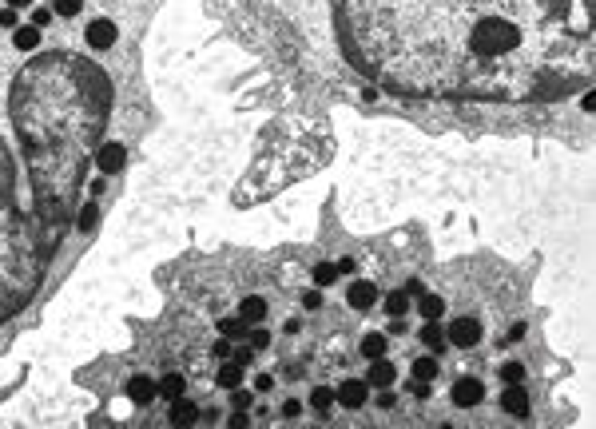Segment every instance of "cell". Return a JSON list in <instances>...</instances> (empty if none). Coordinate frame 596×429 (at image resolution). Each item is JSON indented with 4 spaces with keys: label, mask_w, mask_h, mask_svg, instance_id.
<instances>
[{
    "label": "cell",
    "mask_w": 596,
    "mask_h": 429,
    "mask_svg": "<svg viewBox=\"0 0 596 429\" xmlns=\"http://www.w3.org/2000/svg\"><path fill=\"white\" fill-rule=\"evenodd\" d=\"M445 342L457 346V350H473V346L481 342V322L469 318V314L453 318V322H450V330H445Z\"/></svg>",
    "instance_id": "cell-1"
},
{
    "label": "cell",
    "mask_w": 596,
    "mask_h": 429,
    "mask_svg": "<svg viewBox=\"0 0 596 429\" xmlns=\"http://www.w3.org/2000/svg\"><path fill=\"white\" fill-rule=\"evenodd\" d=\"M84 40H88V48L108 52L111 44L120 40V28H116V20H108V16H99V20H92V24L84 28Z\"/></svg>",
    "instance_id": "cell-2"
},
{
    "label": "cell",
    "mask_w": 596,
    "mask_h": 429,
    "mask_svg": "<svg viewBox=\"0 0 596 429\" xmlns=\"http://www.w3.org/2000/svg\"><path fill=\"white\" fill-rule=\"evenodd\" d=\"M450 398H453L457 409H473V405H481V398H485V386L477 378H462V381H453Z\"/></svg>",
    "instance_id": "cell-3"
},
{
    "label": "cell",
    "mask_w": 596,
    "mask_h": 429,
    "mask_svg": "<svg viewBox=\"0 0 596 429\" xmlns=\"http://www.w3.org/2000/svg\"><path fill=\"white\" fill-rule=\"evenodd\" d=\"M123 163H127V148H123L120 139H111V143H104V148L96 151V167H99L104 175L123 171Z\"/></svg>",
    "instance_id": "cell-4"
},
{
    "label": "cell",
    "mask_w": 596,
    "mask_h": 429,
    "mask_svg": "<svg viewBox=\"0 0 596 429\" xmlns=\"http://www.w3.org/2000/svg\"><path fill=\"white\" fill-rule=\"evenodd\" d=\"M334 398H338L346 409H362L366 398H370V381H366V378H346V381L338 386V393H334Z\"/></svg>",
    "instance_id": "cell-5"
},
{
    "label": "cell",
    "mask_w": 596,
    "mask_h": 429,
    "mask_svg": "<svg viewBox=\"0 0 596 429\" xmlns=\"http://www.w3.org/2000/svg\"><path fill=\"white\" fill-rule=\"evenodd\" d=\"M501 409L513 414V417H529L533 402H529V393H525L521 381H509V386H505V393H501Z\"/></svg>",
    "instance_id": "cell-6"
},
{
    "label": "cell",
    "mask_w": 596,
    "mask_h": 429,
    "mask_svg": "<svg viewBox=\"0 0 596 429\" xmlns=\"http://www.w3.org/2000/svg\"><path fill=\"white\" fill-rule=\"evenodd\" d=\"M346 302H350L354 310H374V302H377V286L374 282H350L346 286Z\"/></svg>",
    "instance_id": "cell-7"
},
{
    "label": "cell",
    "mask_w": 596,
    "mask_h": 429,
    "mask_svg": "<svg viewBox=\"0 0 596 429\" xmlns=\"http://www.w3.org/2000/svg\"><path fill=\"white\" fill-rule=\"evenodd\" d=\"M127 398H132L135 405H151L159 398V381H151L147 374H135V378L127 381Z\"/></svg>",
    "instance_id": "cell-8"
},
{
    "label": "cell",
    "mask_w": 596,
    "mask_h": 429,
    "mask_svg": "<svg viewBox=\"0 0 596 429\" xmlns=\"http://www.w3.org/2000/svg\"><path fill=\"white\" fill-rule=\"evenodd\" d=\"M366 381H370V386H377V390H389V386L398 381V370H394V362H389V358H374V362H370V374H366Z\"/></svg>",
    "instance_id": "cell-9"
},
{
    "label": "cell",
    "mask_w": 596,
    "mask_h": 429,
    "mask_svg": "<svg viewBox=\"0 0 596 429\" xmlns=\"http://www.w3.org/2000/svg\"><path fill=\"white\" fill-rule=\"evenodd\" d=\"M40 40H44V28H36V24L13 28V48H16V52H36Z\"/></svg>",
    "instance_id": "cell-10"
},
{
    "label": "cell",
    "mask_w": 596,
    "mask_h": 429,
    "mask_svg": "<svg viewBox=\"0 0 596 429\" xmlns=\"http://www.w3.org/2000/svg\"><path fill=\"white\" fill-rule=\"evenodd\" d=\"M239 318H243L247 326H258V322L267 318V298H263V295H247L243 302H239Z\"/></svg>",
    "instance_id": "cell-11"
},
{
    "label": "cell",
    "mask_w": 596,
    "mask_h": 429,
    "mask_svg": "<svg viewBox=\"0 0 596 429\" xmlns=\"http://www.w3.org/2000/svg\"><path fill=\"white\" fill-rule=\"evenodd\" d=\"M195 417H199L195 402H187V398H175V402H171V414H167V421H171V426H191Z\"/></svg>",
    "instance_id": "cell-12"
},
{
    "label": "cell",
    "mask_w": 596,
    "mask_h": 429,
    "mask_svg": "<svg viewBox=\"0 0 596 429\" xmlns=\"http://www.w3.org/2000/svg\"><path fill=\"white\" fill-rule=\"evenodd\" d=\"M422 346L445 350V326H441V318H426V326H422Z\"/></svg>",
    "instance_id": "cell-13"
},
{
    "label": "cell",
    "mask_w": 596,
    "mask_h": 429,
    "mask_svg": "<svg viewBox=\"0 0 596 429\" xmlns=\"http://www.w3.org/2000/svg\"><path fill=\"white\" fill-rule=\"evenodd\" d=\"M438 374H441V366H438V358L434 354L414 358V366H410V378H422V381H434Z\"/></svg>",
    "instance_id": "cell-14"
},
{
    "label": "cell",
    "mask_w": 596,
    "mask_h": 429,
    "mask_svg": "<svg viewBox=\"0 0 596 429\" xmlns=\"http://www.w3.org/2000/svg\"><path fill=\"white\" fill-rule=\"evenodd\" d=\"M386 350H389V338L382 330H374V334H366L362 338V354L374 362V358H386Z\"/></svg>",
    "instance_id": "cell-15"
},
{
    "label": "cell",
    "mask_w": 596,
    "mask_h": 429,
    "mask_svg": "<svg viewBox=\"0 0 596 429\" xmlns=\"http://www.w3.org/2000/svg\"><path fill=\"white\" fill-rule=\"evenodd\" d=\"M410 302H414V298L406 295V290H389L386 295V314L389 318H406V314H410Z\"/></svg>",
    "instance_id": "cell-16"
},
{
    "label": "cell",
    "mask_w": 596,
    "mask_h": 429,
    "mask_svg": "<svg viewBox=\"0 0 596 429\" xmlns=\"http://www.w3.org/2000/svg\"><path fill=\"white\" fill-rule=\"evenodd\" d=\"M417 310H422V318H441V314H445V298L441 295H422L417 298Z\"/></svg>",
    "instance_id": "cell-17"
},
{
    "label": "cell",
    "mask_w": 596,
    "mask_h": 429,
    "mask_svg": "<svg viewBox=\"0 0 596 429\" xmlns=\"http://www.w3.org/2000/svg\"><path fill=\"white\" fill-rule=\"evenodd\" d=\"M96 223H99V207H96V199H88L84 207H80V219H76V227L84 234H92L96 231Z\"/></svg>",
    "instance_id": "cell-18"
},
{
    "label": "cell",
    "mask_w": 596,
    "mask_h": 429,
    "mask_svg": "<svg viewBox=\"0 0 596 429\" xmlns=\"http://www.w3.org/2000/svg\"><path fill=\"white\" fill-rule=\"evenodd\" d=\"M215 386H223V390L243 386V366H239V362H231V366H219V378H215Z\"/></svg>",
    "instance_id": "cell-19"
},
{
    "label": "cell",
    "mask_w": 596,
    "mask_h": 429,
    "mask_svg": "<svg viewBox=\"0 0 596 429\" xmlns=\"http://www.w3.org/2000/svg\"><path fill=\"white\" fill-rule=\"evenodd\" d=\"M159 393H163V398H171V402H175V398H183V393H187V378H183V374H167V378L159 381Z\"/></svg>",
    "instance_id": "cell-20"
},
{
    "label": "cell",
    "mask_w": 596,
    "mask_h": 429,
    "mask_svg": "<svg viewBox=\"0 0 596 429\" xmlns=\"http://www.w3.org/2000/svg\"><path fill=\"white\" fill-rule=\"evenodd\" d=\"M219 334L223 338H247V322L243 318H219Z\"/></svg>",
    "instance_id": "cell-21"
},
{
    "label": "cell",
    "mask_w": 596,
    "mask_h": 429,
    "mask_svg": "<svg viewBox=\"0 0 596 429\" xmlns=\"http://www.w3.org/2000/svg\"><path fill=\"white\" fill-rule=\"evenodd\" d=\"M80 8H84V0H52V13L64 16V20H72V16H80Z\"/></svg>",
    "instance_id": "cell-22"
},
{
    "label": "cell",
    "mask_w": 596,
    "mask_h": 429,
    "mask_svg": "<svg viewBox=\"0 0 596 429\" xmlns=\"http://www.w3.org/2000/svg\"><path fill=\"white\" fill-rule=\"evenodd\" d=\"M334 279H338V267H334V262H318V267H314V282H318V286H334Z\"/></svg>",
    "instance_id": "cell-23"
},
{
    "label": "cell",
    "mask_w": 596,
    "mask_h": 429,
    "mask_svg": "<svg viewBox=\"0 0 596 429\" xmlns=\"http://www.w3.org/2000/svg\"><path fill=\"white\" fill-rule=\"evenodd\" d=\"M310 405H314V409H318V414H326V409H330V405H334V393H330V390H326V386H318V390H314V393H310Z\"/></svg>",
    "instance_id": "cell-24"
},
{
    "label": "cell",
    "mask_w": 596,
    "mask_h": 429,
    "mask_svg": "<svg viewBox=\"0 0 596 429\" xmlns=\"http://www.w3.org/2000/svg\"><path fill=\"white\" fill-rule=\"evenodd\" d=\"M251 402H255V393H251V390H243V386H235V390H231V405H235V409H247Z\"/></svg>",
    "instance_id": "cell-25"
},
{
    "label": "cell",
    "mask_w": 596,
    "mask_h": 429,
    "mask_svg": "<svg viewBox=\"0 0 596 429\" xmlns=\"http://www.w3.org/2000/svg\"><path fill=\"white\" fill-rule=\"evenodd\" d=\"M52 16H56L52 8H44V4H32V24H36V28H48Z\"/></svg>",
    "instance_id": "cell-26"
},
{
    "label": "cell",
    "mask_w": 596,
    "mask_h": 429,
    "mask_svg": "<svg viewBox=\"0 0 596 429\" xmlns=\"http://www.w3.org/2000/svg\"><path fill=\"white\" fill-rule=\"evenodd\" d=\"M501 378L505 381H525V366L521 362H505V366H501Z\"/></svg>",
    "instance_id": "cell-27"
},
{
    "label": "cell",
    "mask_w": 596,
    "mask_h": 429,
    "mask_svg": "<svg viewBox=\"0 0 596 429\" xmlns=\"http://www.w3.org/2000/svg\"><path fill=\"white\" fill-rule=\"evenodd\" d=\"M247 338H251V350H255V354L270 346V334L267 330H247Z\"/></svg>",
    "instance_id": "cell-28"
},
{
    "label": "cell",
    "mask_w": 596,
    "mask_h": 429,
    "mask_svg": "<svg viewBox=\"0 0 596 429\" xmlns=\"http://www.w3.org/2000/svg\"><path fill=\"white\" fill-rule=\"evenodd\" d=\"M303 310H322V286H318V290H306V295H303Z\"/></svg>",
    "instance_id": "cell-29"
},
{
    "label": "cell",
    "mask_w": 596,
    "mask_h": 429,
    "mask_svg": "<svg viewBox=\"0 0 596 429\" xmlns=\"http://www.w3.org/2000/svg\"><path fill=\"white\" fill-rule=\"evenodd\" d=\"M0 28H20V16H16V8H0Z\"/></svg>",
    "instance_id": "cell-30"
},
{
    "label": "cell",
    "mask_w": 596,
    "mask_h": 429,
    "mask_svg": "<svg viewBox=\"0 0 596 429\" xmlns=\"http://www.w3.org/2000/svg\"><path fill=\"white\" fill-rule=\"evenodd\" d=\"M406 390H410V393H417V398H426V393H429V386H426V381H422V378H410V381H406Z\"/></svg>",
    "instance_id": "cell-31"
},
{
    "label": "cell",
    "mask_w": 596,
    "mask_h": 429,
    "mask_svg": "<svg viewBox=\"0 0 596 429\" xmlns=\"http://www.w3.org/2000/svg\"><path fill=\"white\" fill-rule=\"evenodd\" d=\"M354 270H358V262H354L350 255H346V258H338V274H354Z\"/></svg>",
    "instance_id": "cell-32"
},
{
    "label": "cell",
    "mask_w": 596,
    "mask_h": 429,
    "mask_svg": "<svg viewBox=\"0 0 596 429\" xmlns=\"http://www.w3.org/2000/svg\"><path fill=\"white\" fill-rule=\"evenodd\" d=\"M251 358H255V354H251V346H247V350H239V354H235V362H239V366H251Z\"/></svg>",
    "instance_id": "cell-33"
},
{
    "label": "cell",
    "mask_w": 596,
    "mask_h": 429,
    "mask_svg": "<svg viewBox=\"0 0 596 429\" xmlns=\"http://www.w3.org/2000/svg\"><path fill=\"white\" fill-rule=\"evenodd\" d=\"M282 414H286V417H298V414H303V405H298V402H286V405H282Z\"/></svg>",
    "instance_id": "cell-34"
},
{
    "label": "cell",
    "mask_w": 596,
    "mask_h": 429,
    "mask_svg": "<svg viewBox=\"0 0 596 429\" xmlns=\"http://www.w3.org/2000/svg\"><path fill=\"white\" fill-rule=\"evenodd\" d=\"M270 386H275V381H270V374H258V378H255V390H270Z\"/></svg>",
    "instance_id": "cell-35"
},
{
    "label": "cell",
    "mask_w": 596,
    "mask_h": 429,
    "mask_svg": "<svg viewBox=\"0 0 596 429\" xmlns=\"http://www.w3.org/2000/svg\"><path fill=\"white\" fill-rule=\"evenodd\" d=\"M32 4H36V0H8V8H16V13H20V8H32Z\"/></svg>",
    "instance_id": "cell-36"
},
{
    "label": "cell",
    "mask_w": 596,
    "mask_h": 429,
    "mask_svg": "<svg viewBox=\"0 0 596 429\" xmlns=\"http://www.w3.org/2000/svg\"><path fill=\"white\" fill-rule=\"evenodd\" d=\"M0 84H4V76H0Z\"/></svg>",
    "instance_id": "cell-37"
}]
</instances>
